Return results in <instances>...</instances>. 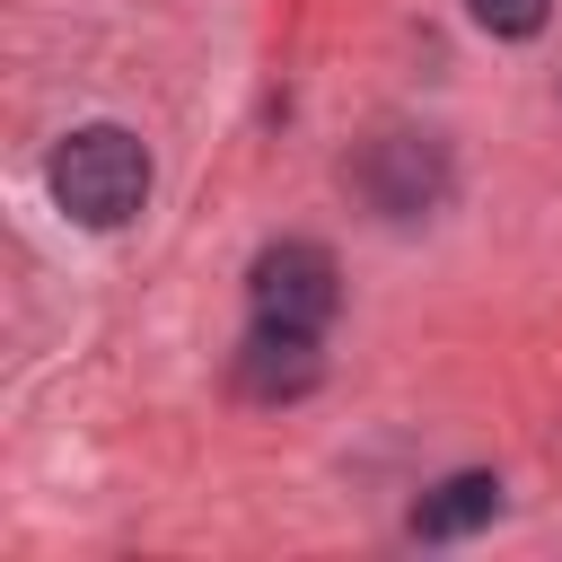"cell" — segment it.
I'll return each instance as SVG.
<instances>
[{
  "instance_id": "obj_1",
  "label": "cell",
  "mask_w": 562,
  "mask_h": 562,
  "mask_svg": "<svg viewBox=\"0 0 562 562\" xmlns=\"http://www.w3.org/2000/svg\"><path fill=\"white\" fill-rule=\"evenodd\" d=\"M44 184H53V202H61L79 228H123V220L140 211V193H149V149H140L123 123H88V132H70V140L53 149Z\"/></svg>"
},
{
  "instance_id": "obj_2",
  "label": "cell",
  "mask_w": 562,
  "mask_h": 562,
  "mask_svg": "<svg viewBox=\"0 0 562 562\" xmlns=\"http://www.w3.org/2000/svg\"><path fill=\"white\" fill-rule=\"evenodd\" d=\"M246 299H255V325H299V334H316L325 316H334V255L325 246H307V237H290V246H263L255 255V272H246Z\"/></svg>"
},
{
  "instance_id": "obj_3",
  "label": "cell",
  "mask_w": 562,
  "mask_h": 562,
  "mask_svg": "<svg viewBox=\"0 0 562 562\" xmlns=\"http://www.w3.org/2000/svg\"><path fill=\"white\" fill-rule=\"evenodd\" d=\"M360 193L378 202V211H422L430 193H439V149L430 140H413V132H386V140H369V158H360Z\"/></svg>"
},
{
  "instance_id": "obj_4",
  "label": "cell",
  "mask_w": 562,
  "mask_h": 562,
  "mask_svg": "<svg viewBox=\"0 0 562 562\" xmlns=\"http://www.w3.org/2000/svg\"><path fill=\"white\" fill-rule=\"evenodd\" d=\"M237 386L246 395H307L316 386V334H299V325H255L246 334V351H237Z\"/></svg>"
},
{
  "instance_id": "obj_5",
  "label": "cell",
  "mask_w": 562,
  "mask_h": 562,
  "mask_svg": "<svg viewBox=\"0 0 562 562\" xmlns=\"http://www.w3.org/2000/svg\"><path fill=\"white\" fill-rule=\"evenodd\" d=\"M492 509H501V483H492V474H448L439 492H422L413 536H474Z\"/></svg>"
},
{
  "instance_id": "obj_6",
  "label": "cell",
  "mask_w": 562,
  "mask_h": 562,
  "mask_svg": "<svg viewBox=\"0 0 562 562\" xmlns=\"http://www.w3.org/2000/svg\"><path fill=\"white\" fill-rule=\"evenodd\" d=\"M474 18H483L492 35H536V26H544V0H474Z\"/></svg>"
}]
</instances>
